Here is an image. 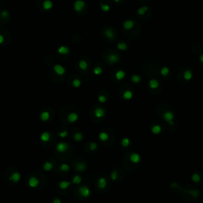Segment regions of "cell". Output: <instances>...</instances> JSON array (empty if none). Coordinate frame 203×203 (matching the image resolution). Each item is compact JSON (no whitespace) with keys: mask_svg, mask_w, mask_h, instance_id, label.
Instances as JSON below:
<instances>
[{"mask_svg":"<svg viewBox=\"0 0 203 203\" xmlns=\"http://www.w3.org/2000/svg\"><path fill=\"white\" fill-rule=\"evenodd\" d=\"M79 192L80 193V195L83 197V198H89L91 194V190L87 186H82L81 187H79Z\"/></svg>","mask_w":203,"mask_h":203,"instance_id":"1","label":"cell"},{"mask_svg":"<svg viewBox=\"0 0 203 203\" xmlns=\"http://www.w3.org/2000/svg\"><path fill=\"white\" fill-rule=\"evenodd\" d=\"M85 6V2L82 0H77L74 3V9L75 11H81Z\"/></svg>","mask_w":203,"mask_h":203,"instance_id":"2","label":"cell"},{"mask_svg":"<svg viewBox=\"0 0 203 203\" xmlns=\"http://www.w3.org/2000/svg\"><path fill=\"white\" fill-rule=\"evenodd\" d=\"M53 70H54V71H55L56 74L59 75H63L66 71L65 68L60 64H56L55 66L53 67Z\"/></svg>","mask_w":203,"mask_h":203,"instance_id":"3","label":"cell"},{"mask_svg":"<svg viewBox=\"0 0 203 203\" xmlns=\"http://www.w3.org/2000/svg\"><path fill=\"white\" fill-rule=\"evenodd\" d=\"M56 148L57 152L63 153V152H66V150L68 149V144H67L66 143L60 142V143H59V144H57Z\"/></svg>","mask_w":203,"mask_h":203,"instance_id":"4","label":"cell"},{"mask_svg":"<svg viewBox=\"0 0 203 203\" xmlns=\"http://www.w3.org/2000/svg\"><path fill=\"white\" fill-rule=\"evenodd\" d=\"M29 186H30L31 188H36V187L39 185V180L37 179V178L36 177H31L30 179H29Z\"/></svg>","mask_w":203,"mask_h":203,"instance_id":"5","label":"cell"},{"mask_svg":"<svg viewBox=\"0 0 203 203\" xmlns=\"http://www.w3.org/2000/svg\"><path fill=\"white\" fill-rule=\"evenodd\" d=\"M10 179L13 183H18V182H19V180L21 179V174L18 172V171L14 172L11 174V176L10 177Z\"/></svg>","mask_w":203,"mask_h":203,"instance_id":"6","label":"cell"},{"mask_svg":"<svg viewBox=\"0 0 203 203\" xmlns=\"http://www.w3.org/2000/svg\"><path fill=\"white\" fill-rule=\"evenodd\" d=\"M78 119H79V116L76 113H69V115L68 116V122L71 123H74L75 122H77Z\"/></svg>","mask_w":203,"mask_h":203,"instance_id":"7","label":"cell"},{"mask_svg":"<svg viewBox=\"0 0 203 203\" xmlns=\"http://www.w3.org/2000/svg\"><path fill=\"white\" fill-rule=\"evenodd\" d=\"M106 186V179L103 177H101L98 180V187L100 190H102V189H104Z\"/></svg>","mask_w":203,"mask_h":203,"instance_id":"8","label":"cell"},{"mask_svg":"<svg viewBox=\"0 0 203 203\" xmlns=\"http://www.w3.org/2000/svg\"><path fill=\"white\" fill-rule=\"evenodd\" d=\"M94 115L96 117H98V118H101L105 115V110L101 107L97 108L94 111Z\"/></svg>","mask_w":203,"mask_h":203,"instance_id":"9","label":"cell"},{"mask_svg":"<svg viewBox=\"0 0 203 203\" xmlns=\"http://www.w3.org/2000/svg\"><path fill=\"white\" fill-rule=\"evenodd\" d=\"M70 52V49L67 46H60L59 49H58V52L60 54H62V55H67V54H68Z\"/></svg>","mask_w":203,"mask_h":203,"instance_id":"10","label":"cell"},{"mask_svg":"<svg viewBox=\"0 0 203 203\" xmlns=\"http://www.w3.org/2000/svg\"><path fill=\"white\" fill-rule=\"evenodd\" d=\"M53 6V3L51 1V0H45L44 2H43V8L44 10H50L52 9Z\"/></svg>","mask_w":203,"mask_h":203,"instance_id":"11","label":"cell"},{"mask_svg":"<svg viewBox=\"0 0 203 203\" xmlns=\"http://www.w3.org/2000/svg\"><path fill=\"white\" fill-rule=\"evenodd\" d=\"M50 139V133L48 132H44L41 135V140L44 142L49 141Z\"/></svg>","mask_w":203,"mask_h":203,"instance_id":"12","label":"cell"},{"mask_svg":"<svg viewBox=\"0 0 203 203\" xmlns=\"http://www.w3.org/2000/svg\"><path fill=\"white\" fill-rule=\"evenodd\" d=\"M108 60H109L111 63H114L118 61V56L115 55V54H111V55H110L109 57H108Z\"/></svg>","mask_w":203,"mask_h":203,"instance_id":"13","label":"cell"},{"mask_svg":"<svg viewBox=\"0 0 203 203\" xmlns=\"http://www.w3.org/2000/svg\"><path fill=\"white\" fill-rule=\"evenodd\" d=\"M49 119V113L48 111H44L41 114V120L42 122H47Z\"/></svg>","mask_w":203,"mask_h":203,"instance_id":"14","label":"cell"},{"mask_svg":"<svg viewBox=\"0 0 203 203\" xmlns=\"http://www.w3.org/2000/svg\"><path fill=\"white\" fill-rule=\"evenodd\" d=\"M98 138H99L102 141H106L108 140V138H109V136H108L106 132H102L99 133V135H98Z\"/></svg>","mask_w":203,"mask_h":203,"instance_id":"15","label":"cell"},{"mask_svg":"<svg viewBox=\"0 0 203 203\" xmlns=\"http://www.w3.org/2000/svg\"><path fill=\"white\" fill-rule=\"evenodd\" d=\"M105 35H106V37H108L109 39H112L114 37V33L112 30H110V29H108L106 31H105Z\"/></svg>","mask_w":203,"mask_h":203,"instance_id":"16","label":"cell"},{"mask_svg":"<svg viewBox=\"0 0 203 203\" xmlns=\"http://www.w3.org/2000/svg\"><path fill=\"white\" fill-rule=\"evenodd\" d=\"M130 160H131L132 162L133 163H138L140 161V156L139 155L136 154V153H133L131 155V156H130Z\"/></svg>","mask_w":203,"mask_h":203,"instance_id":"17","label":"cell"},{"mask_svg":"<svg viewBox=\"0 0 203 203\" xmlns=\"http://www.w3.org/2000/svg\"><path fill=\"white\" fill-rule=\"evenodd\" d=\"M69 186H70V183L67 182V181H61V182L60 183V187L63 190L67 189Z\"/></svg>","mask_w":203,"mask_h":203,"instance_id":"18","label":"cell"},{"mask_svg":"<svg viewBox=\"0 0 203 203\" xmlns=\"http://www.w3.org/2000/svg\"><path fill=\"white\" fill-rule=\"evenodd\" d=\"M43 167L44 170H45L46 171H49L52 169V164L49 163V162H46V163H44Z\"/></svg>","mask_w":203,"mask_h":203,"instance_id":"19","label":"cell"},{"mask_svg":"<svg viewBox=\"0 0 203 203\" xmlns=\"http://www.w3.org/2000/svg\"><path fill=\"white\" fill-rule=\"evenodd\" d=\"M79 66L82 70H86L87 68V63L85 60H81L79 63Z\"/></svg>","mask_w":203,"mask_h":203,"instance_id":"20","label":"cell"},{"mask_svg":"<svg viewBox=\"0 0 203 203\" xmlns=\"http://www.w3.org/2000/svg\"><path fill=\"white\" fill-rule=\"evenodd\" d=\"M82 138H83V136H82V134L80 132H76L74 135V139L76 141H80L82 140Z\"/></svg>","mask_w":203,"mask_h":203,"instance_id":"21","label":"cell"},{"mask_svg":"<svg viewBox=\"0 0 203 203\" xmlns=\"http://www.w3.org/2000/svg\"><path fill=\"white\" fill-rule=\"evenodd\" d=\"M94 75H99L102 73V69L101 67H96V68H94Z\"/></svg>","mask_w":203,"mask_h":203,"instance_id":"22","label":"cell"},{"mask_svg":"<svg viewBox=\"0 0 203 203\" xmlns=\"http://www.w3.org/2000/svg\"><path fill=\"white\" fill-rule=\"evenodd\" d=\"M72 84H73V87H79L81 86L82 82H81L80 80H79V79H74V80H73Z\"/></svg>","mask_w":203,"mask_h":203,"instance_id":"23","label":"cell"},{"mask_svg":"<svg viewBox=\"0 0 203 203\" xmlns=\"http://www.w3.org/2000/svg\"><path fill=\"white\" fill-rule=\"evenodd\" d=\"M124 76H125V72L122 71H118L116 73V78L120 80V79H122Z\"/></svg>","mask_w":203,"mask_h":203,"instance_id":"24","label":"cell"},{"mask_svg":"<svg viewBox=\"0 0 203 203\" xmlns=\"http://www.w3.org/2000/svg\"><path fill=\"white\" fill-rule=\"evenodd\" d=\"M81 177L80 176H79V175H76L75 176V178L73 179V183H75V184H79L81 183Z\"/></svg>","mask_w":203,"mask_h":203,"instance_id":"25","label":"cell"},{"mask_svg":"<svg viewBox=\"0 0 203 203\" xmlns=\"http://www.w3.org/2000/svg\"><path fill=\"white\" fill-rule=\"evenodd\" d=\"M132 25H133V23H132V21H125V25H124V26H125V28L126 29V30H129V29L132 26Z\"/></svg>","mask_w":203,"mask_h":203,"instance_id":"26","label":"cell"},{"mask_svg":"<svg viewBox=\"0 0 203 203\" xmlns=\"http://www.w3.org/2000/svg\"><path fill=\"white\" fill-rule=\"evenodd\" d=\"M60 169H61L63 171H69V169H70V167H69V166L68 164H62L61 165V167H60Z\"/></svg>","mask_w":203,"mask_h":203,"instance_id":"27","label":"cell"},{"mask_svg":"<svg viewBox=\"0 0 203 203\" xmlns=\"http://www.w3.org/2000/svg\"><path fill=\"white\" fill-rule=\"evenodd\" d=\"M98 101H99V102L101 103H104L106 101V98L104 96V95H100V96H98Z\"/></svg>","mask_w":203,"mask_h":203,"instance_id":"28","label":"cell"},{"mask_svg":"<svg viewBox=\"0 0 203 203\" xmlns=\"http://www.w3.org/2000/svg\"><path fill=\"white\" fill-rule=\"evenodd\" d=\"M124 97H125L126 99H129L132 97V93L130 91H125V93L124 94Z\"/></svg>","mask_w":203,"mask_h":203,"instance_id":"29","label":"cell"},{"mask_svg":"<svg viewBox=\"0 0 203 203\" xmlns=\"http://www.w3.org/2000/svg\"><path fill=\"white\" fill-rule=\"evenodd\" d=\"M101 7H102V10L103 11H108L110 10V6H107V5L101 4Z\"/></svg>","mask_w":203,"mask_h":203,"instance_id":"30","label":"cell"},{"mask_svg":"<svg viewBox=\"0 0 203 203\" xmlns=\"http://www.w3.org/2000/svg\"><path fill=\"white\" fill-rule=\"evenodd\" d=\"M118 49L121 50H124L126 49V45L123 43H120V44H118Z\"/></svg>","mask_w":203,"mask_h":203,"instance_id":"31","label":"cell"},{"mask_svg":"<svg viewBox=\"0 0 203 203\" xmlns=\"http://www.w3.org/2000/svg\"><path fill=\"white\" fill-rule=\"evenodd\" d=\"M129 144V141L128 139H123V141H122V144L124 146H128Z\"/></svg>","mask_w":203,"mask_h":203,"instance_id":"32","label":"cell"},{"mask_svg":"<svg viewBox=\"0 0 203 203\" xmlns=\"http://www.w3.org/2000/svg\"><path fill=\"white\" fill-rule=\"evenodd\" d=\"M90 148H91V150H94V149L97 148V144H95V143H94V142L91 143V145H90Z\"/></svg>","mask_w":203,"mask_h":203,"instance_id":"33","label":"cell"},{"mask_svg":"<svg viewBox=\"0 0 203 203\" xmlns=\"http://www.w3.org/2000/svg\"><path fill=\"white\" fill-rule=\"evenodd\" d=\"M59 135L61 136V137H65V136H67V135H68V132L67 131H63V132H60L59 133Z\"/></svg>","mask_w":203,"mask_h":203,"instance_id":"34","label":"cell"},{"mask_svg":"<svg viewBox=\"0 0 203 203\" xmlns=\"http://www.w3.org/2000/svg\"><path fill=\"white\" fill-rule=\"evenodd\" d=\"M2 17L6 18V17H7V16H8L9 13H8V11H4V12H2Z\"/></svg>","mask_w":203,"mask_h":203,"instance_id":"35","label":"cell"},{"mask_svg":"<svg viewBox=\"0 0 203 203\" xmlns=\"http://www.w3.org/2000/svg\"><path fill=\"white\" fill-rule=\"evenodd\" d=\"M3 41H4V38H3V37L0 34V44L3 43Z\"/></svg>","mask_w":203,"mask_h":203,"instance_id":"36","label":"cell"},{"mask_svg":"<svg viewBox=\"0 0 203 203\" xmlns=\"http://www.w3.org/2000/svg\"><path fill=\"white\" fill-rule=\"evenodd\" d=\"M53 203H61V202H60V199H55L53 201Z\"/></svg>","mask_w":203,"mask_h":203,"instance_id":"37","label":"cell"},{"mask_svg":"<svg viewBox=\"0 0 203 203\" xmlns=\"http://www.w3.org/2000/svg\"><path fill=\"white\" fill-rule=\"evenodd\" d=\"M114 1H115L116 2H119V0H114Z\"/></svg>","mask_w":203,"mask_h":203,"instance_id":"38","label":"cell"}]
</instances>
